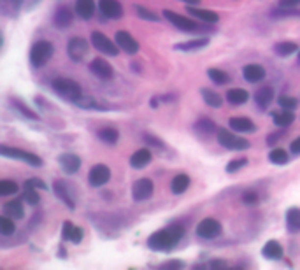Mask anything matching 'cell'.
Returning <instances> with one entry per match:
<instances>
[{
	"mask_svg": "<svg viewBox=\"0 0 300 270\" xmlns=\"http://www.w3.org/2000/svg\"><path fill=\"white\" fill-rule=\"evenodd\" d=\"M209 267H211V269H226L228 263H226L225 260H214V262L209 263Z\"/></svg>",
	"mask_w": 300,
	"mask_h": 270,
	"instance_id": "f907efd6",
	"label": "cell"
},
{
	"mask_svg": "<svg viewBox=\"0 0 300 270\" xmlns=\"http://www.w3.org/2000/svg\"><path fill=\"white\" fill-rule=\"evenodd\" d=\"M26 186H32V188H37V190H46V184H44V181H41V179H28V181H26L25 183V188Z\"/></svg>",
	"mask_w": 300,
	"mask_h": 270,
	"instance_id": "bcb514c9",
	"label": "cell"
},
{
	"mask_svg": "<svg viewBox=\"0 0 300 270\" xmlns=\"http://www.w3.org/2000/svg\"><path fill=\"white\" fill-rule=\"evenodd\" d=\"M202 97H204V102L211 107H221L223 105V97L218 95L213 90H202Z\"/></svg>",
	"mask_w": 300,
	"mask_h": 270,
	"instance_id": "d6a6232c",
	"label": "cell"
},
{
	"mask_svg": "<svg viewBox=\"0 0 300 270\" xmlns=\"http://www.w3.org/2000/svg\"><path fill=\"white\" fill-rule=\"evenodd\" d=\"M242 75L248 83H260L265 77V69L262 65H256V63H250L242 69Z\"/></svg>",
	"mask_w": 300,
	"mask_h": 270,
	"instance_id": "e0dca14e",
	"label": "cell"
},
{
	"mask_svg": "<svg viewBox=\"0 0 300 270\" xmlns=\"http://www.w3.org/2000/svg\"><path fill=\"white\" fill-rule=\"evenodd\" d=\"M269 160L272 163H275V165H284V163H288V153L284 149H281V147H277V149L271 151Z\"/></svg>",
	"mask_w": 300,
	"mask_h": 270,
	"instance_id": "d590c367",
	"label": "cell"
},
{
	"mask_svg": "<svg viewBox=\"0 0 300 270\" xmlns=\"http://www.w3.org/2000/svg\"><path fill=\"white\" fill-rule=\"evenodd\" d=\"M195 130L200 133H204V135H209V133H213L216 130V125L211 120H199L195 123Z\"/></svg>",
	"mask_w": 300,
	"mask_h": 270,
	"instance_id": "8d00e7d4",
	"label": "cell"
},
{
	"mask_svg": "<svg viewBox=\"0 0 300 270\" xmlns=\"http://www.w3.org/2000/svg\"><path fill=\"white\" fill-rule=\"evenodd\" d=\"M288 16H299V13H293V11H274L272 18H288Z\"/></svg>",
	"mask_w": 300,
	"mask_h": 270,
	"instance_id": "c3c4849f",
	"label": "cell"
},
{
	"mask_svg": "<svg viewBox=\"0 0 300 270\" xmlns=\"http://www.w3.org/2000/svg\"><path fill=\"white\" fill-rule=\"evenodd\" d=\"M207 75H209V79L216 84H225L230 81V75L226 74L225 71H220V69H209Z\"/></svg>",
	"mask_w": 300,
	"mask_h": 270,
	"instance_id": "e575fe53",
	"label": "cell"
},
{
	"mask_svg": "<svg viewBox=\"0 0 300 270\" xmlns=\"http://www.w3.org/2000/svg\"><path fill=\"white\" fill-rule=\"evenodd\" d=\"M184 263L179 262V260H171V262H165L160 265V269H183Z\"/></svg>",
	"mask_w": 300,
	"mask_h": 270,
	"instance_id": "7dc6e473",
	"label": "cell"
},
{
	"mask_svg": "<svg viewBox=\"0 0 300 270\" xmlns=\"http://www.w3.org/2000/svg\"><path fill=\"white\" fill-rule=\"evenodd\" d=\"M277 102H279V105L283 109H290V111L297 107V98H293V97L283 95V97H279V100H277Z\"/></svg>",
	"mask_w": 300,
	"mask_h": 270,
	"instance_id": "f6af8a7d",
	"label": "cell"
},
{
	"mask_svg": "<svg viewBox=\"0 0 300 270\" xmlns=\"http://www.w3.org/2000/svg\"><path fill=\"white\" fill-rule=\"evenodd\" d=\"M72 21H74V14L69 7H60L56 13H54V18H53V23L58 28L65 30L72 25Z\"/></svg>",
	"mask_w": 300,
	"mask_h": 270,
	"instance_id": "d6986e66",
	"label": "cell"
},
{
	"mask_svg": "<svg viewBox=\"0 0 300 270\" xmlns=\"http://www.w3.org/2000/svg\"><path fill=\"white\" fill-rule=\"evenodd\" d=\"M109 179H111V171H109L107 165H102V163L93 167L92 171H90V175H88V181H90V184L93 188L104 186Z\"/></svg>",
	"mask_w": 300,
	"mask_h": 270,
	"instance_id": "30bf717a",
	"label": "cell"
},
{
	"mask_svg": "<svg viewBox=\"0 0 300 270\" xmlns=\"http://www.w3.org/2000/svg\"><path fill=\"white\" fill-rule=\"evenodd\" d=\"M75 13L83 20H90L95 13V0H77L75 2Z\"/></svg>",
	"mask_w": 300,
	"mask_h": 270,
	"instance_id": "ffe728a7",
	"label": "cell"
},
{
	"mask_svg": "<svg viewBox=\"0 0 300 270\" xmlns=\"http://www.w3.org/2000/svg\"><path fill=\"white\" fill-rule=\"evenodd\" d=\"M299 63H300V54H299Z\"/></svg>",
	"mask_w": 300,
	"mask_h": 270,
	"instance_id": "9f6ffc18",
	"label": "cell"
},
{
	"mask_svg": "<svg viewBox=\"0 0 300 270\" xmlns=\"http://www.w3.org/2000/svg\"><path fill=\"white\" fill-rule=\"evenodd\" d=\"M88 53V42L83 37H74L67 44V54L72 62H81Z\"/></svg>",
	"mask_w": 300,
	"mask_h": 270,
	"instance_id": "9c48e42d",
	"label": "cell"
},
{
	"mask_svg": "<svg viewBox=\"0 0 300 270\" xmlns=\"http://www.w3.org/2000/svg\"><path fill=\"white\" fill-rule=\"evenodd\" d=\"M62 239L67 242L79 244L81 239H83V230H81L79 226L72 224L71 221H65V223H63V230H62Z\"/></svg>",
	"mask_w": 300,
	"mask_h": 270,
	"instance_id": "ac0fdd59",
	"label": "cell"
},
{
	"mask_svg": "<svg viewBox=\"0 0 300 270\" xmlns=\"http://www.w3.org/2000/svg\"><path fill=\"white\" fill-rule=\"evenodd\" d=\"M230 128H233L235 132H254L256 125L248 118H232L230 120Z\"/></svg>",
	"mask_w": 300,
	"mask_h": 270,
	"instance_id": "484cf974",
	"label": "cell"
},
{
	"mask_svg": "<svg viewBox=\"0 0 300 270\" xmlns=\"http://www.w3.org/2000/svg\"><path fill=\"white\" fill-rule=\"evenodd\" d=\"M118 137H120V133H118L116 128H102L99 130V139L100 141H104L105 144H116L118 142Z\"/></svg>",
	"mask_w": 300,
	"mask_h": 270,
	"instance_id": "836d02e7",
	"label": "cell"
},
{
	"mask_svg": "<svg viewBox=\"0 0 300 270\" xmlns=\"http://www.w3.org/2000/svg\"><path fill=\"white\" fill-rule=\"evenodd\" d=\"M184 235V226L179 224H174V226H169V228H163L160 232L153 233L150 239H148V245L150 249L153 251H169L172 249L177 241Z\"/></svg>",
	"mask_w": 300,
	"mask_h": 270,
	"instance_id": "6da1fadb",
	"label": "cell"
},
{
	"mask_svg": "<svg viewBox=\"0 0 300 270\" xmlns=\"http://www.w3.org/2000/svg\"><path fill=\"white\" fill-rule=\"evenodd\" d=\"M92 44L100 51V53L109 54V56H118V44H113V41L105 37L102 32H93L92 33Z\"/></svg>",
	"mask_w": 300,
	"mask_h": 270,
	"instance_id": "52a82bcc",
	"label": "cell"
},
{
	"mask_svg": "<svg viewBox=\"0 0 300 270\" xmlns=\"http://www.w3.org/2000/svg\"><path fill=\"white\" fill-rule=\"evenodd\" d=\"M151 162V153L148 149H139L130 156V165L133 169H144Z\"/></svg>",
	"mask_w": 300,
	"mask_h": 270,
	"instance_id": "603a6c76",
	"label": "cell"
},
{
	"mask_svg": "<svg viewBox=\"0 0 300 270\" xmlns=\"http://www.w3.org/2000/svg\"><path fill=\"white\" fill-rule=\"evenodd\" d=\"M144 139L148 141V144H151V146H158V147H162V141L160 139H156V137H153V135H144Z\"/></svg>",
	"mask_w": 300,
	"mask_h": 270,
	"instance_id": "816d5d0a",
	"label": "cell"
},
{
	"mask_svg": "<svg viewBox=\"0 0 300 270\" xmlns=\"http://www.w3.org/2000/svg\"><path fill=\"white\" fill-rule=\"evenodd\" d=\"M23 200L30 205H37L39 204V193L35 191V188L26 186L25 193H23Z\"/></svg>",
	"mask_w": 300,
	"mask_h": 270,
	"instance_id": "60d3db41",
	"label": "cell"
},
{
	"mask_svg": "<svg viewBox=\"0 0 300 270\" xmlns=\"http://www.w3.org/2000/svg\"><path fill=\"white\" fill-rule=\"evenodd\" d=\"M248 165V160L246 158H237V160H232V162L226 165V172H230V174H233V172L241 171L242 167Z\"/></svg>",
	"mask_w": 300,
	"mask_h": 270,
	"instance_id": "7bdbcfd3",
	"label": "cell"
},
{
	"mask_svg": "<svg viewBox=\"0 0 300 270\" xmlns=\"http://www.w3.org/2000/svg\"><path fill=\"white\" fill-rule=\"evenodd\" d=\"M254 100H256V104H258L262 109H267L271 105L272 100H274V90H272L271 86L260 88L258 92L254 93Z\"/></svg>",
	"mask_w": 300,
	"mask_h": 270,
	"instance_id": "44dd1931",
	"label": "cell"
},
{
	"mask_svg": "<svg viewBox=\"0 0 300 270\" xmlns=\"http://www.w3.org/2000/svg\"><path fill=\"white\" fill-rule=\"evenodd\" d=\"M188 186H190V177H188L186 174H177L171 183V190H172V193H175V195L184 193V191L188 190Z\"/></svg>",
	"mask_w": 300,
	"mask_h": 270,
	"instance_id": "4316f807",
	"label": "cell"
},
{
	"mask_svg": "<svg viewBox=\"0 0 300 270\" xmlns=\"http://www.w3.org/2000/svg\"><path fill=\"white\" fill-rule=\"evenodd\" d=\"M186 11L192 14V16H197V20H202V21H205V23H216V21L220 20V16H218L214 11H207V9L188 7Z\"/></svg>",
	"mask_w": 300,
	"mask_h": 270,
	"instance_id": "7402d4cb",
	"label": "cell"
},
{
	"mask_svg": "<svg viewBox=\"0 0 300 270\" xmlns=\"http://www.w3.org/2000/svg\"><path fill=\"white\" fill-rule=\"evenodd\" d=\"M11 104H13V107L18 109V111H20L25 118H30V120H39L37 114H35V112H33L32 109L26 107V105L23 104V102H20L18 98H13V100H11Z\"/></svg>",
	"mask_w": 300,
	"mask_h": 270,
	"instance_id": "74e56055",
	"label": "cell"
},
{
	"mask_svg": "<svg viewBox=\"0 0 300 270\" xmlns=\"http://www.w3.org/2000/svg\"><path fill=\"white\" fill-rule=\"evenodd\" d=\"M135 13L139 14V18L142 20H148V21H158V16L151 11H148L146 7H142V5H135Z\"/></svg>",
	"mask_w": 300,
	"mask_h": 270,
	"instance_id": "b9f144b4",
	"label": "cell"
},
{
	"mask_svg": "<svg viewBox=\"0 0 300 270\" xmlns=\"http://www.w3.org/2000/svg\"><path fill=\"white\" fill-rule=\"evenodd\" d=\"M181 2H184V4H192V5H199L200 0H181Z\"/></svg>",
	"mask_w": 300,
	"mask_h": 270,
	"instance_id": "11a10c76",
	"label": "cell"
},
{
	"mask_svg": "<svg viewBox=\"0 0 300 270\" xmlns=\"http://www.w3.org/2000/svg\"><path fill=\"white\" fill-rule=\"evenodd\" d=\"M58 163H60V167H62L63 171L67 172V174H75V172L79 171V167H81L79 156H77V154H72V153L60 154Z\"/></svg>",
	"mask_w": 300,
	"mask_h": 270,
	"instance_id": "9a60e30c",
	"label": "cell"
},
{
	"mask_svg": "<svg viewBox=\"0 0 300 270\" xmlns=\"http://www.w3.org/2000/svg\"><path fill=\"white\" fill-rule=\"evenodd\" d=\"M153 181L151 179H139V181H135V184H133L132 188V195L133 198L137 200V202H141V200H148L151 195H153Z\"/></svg>",
	"mask_w": 300,
	"mask_h": 270,
	"instance_id": "8fae6325",
	"label": "cell"
},
{
	"mask_svg": "<svg viewBox=\"0 0 300 270\" xmlns=\"http://www.w3.org/2000/svg\"><path fill=\"white\" fill-rule=\"evenodd\" d=\"M163 16L167 18V20L171 21L172 25L177 26L179 30H183V32H205V28L202 25H199L197 21L190 20V18H184L181 16V14L174 13V11H169V9H163Z\"/></svg>",
	"mask_w": 300,
	"mask_h": 270,
	"instance_id": "277c9868",
	"label": "cell"
},
{
	"mask_svg": "<svg viewBox=\"0 0 300 270\" xmlns=\"http://www.w3.org/2000/svg\"><path fill=\"white\" fill-rule=\"evenodd\" d=\"M292 153L300 154V137H297L295 141L292 142Z\"/></svg>",
	"mask_w": 300,
	"mask_h": 270,
	"instance_id": "f5cc1de1",
	"label": "cell"
},
{
	"mask_svg": "<svg viewBox=\"0 0 300 270\" xmlns=\"http://www.w3.org/2000/svg\"><path fill=\"white\" fill-rule=\"evenodd\" d=\"M18 191V184L11 179H4V181H0V195H14Z\"/></svg>",
	"mask_w": 300,
	"mask_h": 270,
	"instance_id": "f35d334b",
	"label": "cell"
},
{
	"mask_svg": "<svg viewBox=\"0 0 300 270\" xmlns=\"http://www.w3.org/2000/svg\"><path fill=\"white\" fill-rule=\"evenodd\" d=\"M263 256L269 258V260H281L283 258V247L277 241H269L263 245Z\"/></svg>",
	"mask_w": 300,
	"mask_h": 270,
	"instance_id": "d4e9b609",
	"label": "cell"
},
{
	"mask_svg": "<svg viewBox=\"0 0 300 270\" xmlns=\"http://www.w3.org/2000/svg\"><path fill=\"white\" fill-rule=\"evenodd\" d=\"M242 202H244V204H248V205H254V204H258V202H260V196H258V193H256V191L250 190V191H246V193L242 195Z\"/></svg>",
	"mask_w": 300,
	"mask_h": 270,
	"instance_id": "ee69618b",
	"label": "cell"
},
{
	"mask_svg": "<svg viewBox=\"0 0 300 270\" xmlns=\"http://www.w3.org/2000/svg\"><path fill=\"white\" fill-rule=\"evenodd\" d=\"M221 233V223L213 218H205L197 226V235L202 239H214Z\"/></svg>",
	"mask_w": 300,
	"mask_h": 270,
	"instance_id": "ba28073f",
	"label": "cell"
},
{
	"mask_svg": "<svg viewBox=\"0 0 300 270\" xmlns=\"http://www.w3.org/2000/svg\"><path fill=\"white\" fill-rule=\"evenodd\" d=\"M53 56V44L48 41H39L35 42L30 49V62L33 67H42L50 62V58Z\"/></svg>",
	"mask_w": 300,
	"mask_h": 270,
	"instance_id": "3957f363",
	"label": "cell"
},
{
	"mask_svg": "<svg viewBox=\"0 0 300 270\" xmlns=\"http://www.w3.org/2000/svg\"><path fill=\"white\" fill-rule=\"evenodd\" d=\"M279 5L281 7H286V9H292L300 5V0H279Z\"/></svg>",
	"mask_w": 300,
	"mask_h": 270,
	"instance_id": "681fc988",
	"label": "cell"
},
{
	"mask_svg": "<svg viewBox=\"0 0 300 270\" xmlns=\"http://www.w3.org/2000/svg\"><path fill=\"white\" fill-rule=\"evenodd\" d=\"M14 230H16V226H14V221L11 220V216L0 218V232H2V235H11V233H14Z\"/></svg>",
	"mask_w": 300,
	"mask_h": 270,
	"instance_id": "ab89813d",
	"label": "cell"
},
{
	"mask_svg": "<svg viewBox=\"0 0 300 270\" xmlns=\"http://www.w3.org/2000/svg\"><path fill=\"white\" fill-rule=\"evenodd\" d=\"M0 151H2V156H5V158L21 160V162H25V163L33 165V167H41L42 165V160L39 158L37 154L28 153V151L18 149V147H9V146H2V147H0Z\"/></svg>",
	"mask_w": 300,
	"mask_h": 270,
	"instance_id": "8992f818",
	"label": "cell"
},
{
	"mask_svg": "<svg viewBox=\"0 0 300 270\" xmlns=\"http://www.w3.org/2000/svg\"><path fill=\"white\" fill-rule=\"evenodd\" d=\"M99 7L102 14L111 20H120L123 16V7L118 0H99Z\"/></svg>",
	"mask_w": 300,
	"mask_h": 270,
	"instance_id": "5bb4252c",
	"label": "cell"
},
{
	"mask_svg": "<svg viewBox=\"0 0 300 270\" xmlns=\"http://www.w3.org/2000/svg\"><path fill=\"white\" fill-rule=\"evenodd\" d=\"M51 86H53L54 93H58L60 97H63V98L69 100V102H74V104L83 97V90H81L79 84L72 79H67V77L54 79Z\"/></svg>",
	"mask_w": 300,
	"mask_h": 270,
	"instance_id": "7a4b0ae2",
	"label": "cell"
},
{
	"mask_svg": "<svg viewBox=\"0 0 300 270\" xmlns=\"http://www.w3.org/2000/svg\"><path fill=\"white\" fill-rule=\"evenodd\" d=\"M4 212L7 214V216L14 218V220H21L23 214H25L23 205H21L20 200H11V202H7V204L4 205Z\"/></svg>",
	"mask_w": 300,
	"mask_h": 270,
	"instance_id": "f1b7e54d",
	"label": "cell"
},
{
	"mask_svg": "<svg viewBox=\"0 0 300 270\" xmlns=\"http://www.w3.org/2000/svg\"><path fill=\"white\" fill-rule=\"evenodd\" d=\"M209 44L207 39H195V41H188V42H179L175 44V49L177 51H199L202 48H205Z\"/></svg>",
	"mask_w": 300,
	"mask_h": 270,
	"instance_id": "83f0119b",
	"label": "cell"
},
{
	"mask_svg": "<svg viewBox=\"0 0 300 270\" xmlns=\"http://www.w3.org/2000/svg\"><path fill=\"white\" fill-rule=\"evenodd\" d=\"M293 120H295V116L292 114V111H290V109H284V111H281V112H274V123H275V126L286 128V126L292 125Z\"/></svg>",
	"mask_w": 300,
	"mask_h": 270,
	"instance_id": "4dcf8cb0",
	"label": "cell"
},
{
	"mask_svg": "<svg viewBox=\"0 0 300 270\" xmlns=\"http://www.w3.org/2000/svg\"><path fill=\"white\" fill-rule=\"evenodd\" d=\"M53 191H54V195L58 196V198L62 200V202L67 205V207H69V209H75L74 198H72L71 191H69V188H67V184L63 183V181H54Z\"/></svg>",
	"mask_w": 300,
	"mask_h": 270,
	"instance_id": "2e32d148",
	"label": "cell"
},
{
	"mask_svg": "<svg viewBox=\"0 0 300 270\" xmlns=\"http://www.w3.org/2000/svg\"><path fill=\"white\" fill-rule=\"evenodd\" d=\"M218 142H220L225 149H232V151H244L250 147V142L246 139L239 137L235 133L228 132V130L221 128L218 130Z\"/></svg>",
	"mask_w": 300,
	"mask_h": 270,
	"instance_id": "5b68a950",
	"label": "cell"
},
{
	"mask_svg": "<svg viewBox=\"0 0 300 270\" xmlns=\"http://www.w3.org/2000/svg\"><path fill=\"white\" fill-rule=\"evenodd\" d=\"M39 2H41V0H26V7H28V11H30V9L35 7V5H37Z\"/></svg>",
	"mask_w": 300,
	"mask_h": 270,
	"instance_id": "db71d44e",
	"label": "cell"
},
{
	"mask_svg": "<svg viewBox=\"0 0 300 270\" xmlns=\"http://www.w3.org/2000/svg\"><path fill=\"white\" fill-rule=\"evenodd\" d=\"M286 224L290 232H300V209L292 207L286 214Z\"/></svg>",
	"mask_w": 300,
	"mask_h": 270,
	"instance_id": "f546056e",
	"label": "cell"
},
{
	"mask_svg": "<svg viewBox=\"0 0 300 270\" xmlns=\"http://www.w3.org/2000/svg\"><path fill=\"white\" fill-rule=\"evenodd\" d=\"M116 44L125 51L126 54H135L139 53V42L130 35L125 30H120L116 32Z\"/></svg>",
	"mask_w": 300,
	"mask_h": 270,
	"instance_id": "7c38bea8",
	"label": "cell"
},
{
	"mask_svg": "<svg viewBox=\"0 0 300 270\" xmlns=\"http://www.w3.org/2000/svg\"><path fill=\"white\" fill-rule=\"evenodd\" d=\"M226 100H228L232 105H242L250 100V93L246 90H241V88H233L226 92Z\"/></svg>",
	"mask_w": 300,
	"mask_h": 270,
	"instance_id": "cb8c5ba5",
	"label": "cell"
},
{
	"mask_svg": "<svg viewBox=\"0 0 300 270\" xmlns=\"http://www.w3.org/2000/svg\"><path fill=\"white\" fill-rule=\"evenodd\" d=\"M90 71H92L97 77H100V79L107 81V79H113V77H114V69L109 65L104 58H95V60H93V62L90 63Z\"/></svg>",
	"mask_w": 300,
	"mask_h": 270,
	"instance_id": "4fadbf2b",
	"label": "cell"
},
{
	"mask_svg": "<svg viewBox=\"0 0 300 270\" xmlns=\"http://www.w3.org/2000/svg\"><path fill=\"white\" fill-rule=\"evenodd\" d=\"M297 49H299V44H297V42H292V41L277 42V44L274 46L275 54H279V56H290V54H293Z\"/></svg>",
	"mask_w": 300,
	"mask_h": 270,
	"instance_id": "1f68e13d",
	"label": "cell"
}]
</instances>
